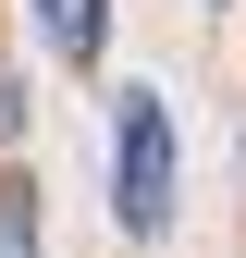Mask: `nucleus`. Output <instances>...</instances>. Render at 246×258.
Segmentation results:
<instances>
[{
  "label": "nucleus",
  "mask_w": 246,
  "mask_h": 258,
  "mask_svg": "<svg viewBox=\"0 0 246 258\" xmlns=\"http://www.w3.org/2000/svg\"><path fill=\"white\" fill-rule=\"evenodd\" d=\"M111 221L123 234H172V111H160V86H123L111 99Z\"/></svg>",
  "instance_id": "1"
},
{
  "label": "nucleus",
  "mask_w": 246,
  "mask_h": 258,
  "mask_svg": "<svg viewBox=\"0 0 246 258\" xmlns=\"http://www.w3.org/2000/svg\"><path fill=\"white\" fill-rule=\"evenodd\" d=\"M37 37H49V61L86 74V61L111 49V0H37Z\"/></svg>",
  "instance_id": "2"
},
{
  "label": "nucleus",
  "mask_w": 246,
  "mask_h": 258,
  "mask_svg": "<svg viewBox=\"0 0 246 258\" xmlns=\"http://www.w3.org/2000/svg\"><path fill=\"white\" fill-rule=\"evenodd\" d=\"M0 258H37V184L0 172Z\"/></svg>",
  "instance_id": "3"
},
{
  "label": "nucleus",
  "mask_w": 246,
  "mask_h": 258,
  "mask_svg": "<svg viewBox=\"0 0 246 258\" xmlns=\"http://www.w3.org/2000/svg\"><path fill=\"white\" fill-rule=\"evenodd\" d=\"M0 136H25V74L0 61Z\"/></svg>",
  "instance_id": "4"
}]
</instances>
